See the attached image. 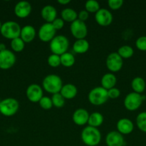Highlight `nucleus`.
Returning a JSON list of instances; mask_svg holds the SVG:
<instances>
[{"instance_id": "nucleus-1", "label": "nucleus", "mask_w": 146, "mask_h": 146, "mask_svg": "<svg viewBox=\"0 0 146 146\" xmlns=\"http://www.w3.org/2000/svg\"><path fill=\"white\" fill-rule=\"evenodd\" d=\"M101 133L98 128L86 126L81 133V139L83 143L87 146H97L101 141Z\"/></svg>"}, {"instance_id": "nucleus-2", "label": "nucleus", "mask_w": 146, "mask_h": 146, "mask_svg": "<svg viewBox=\"0 0 146 146\" xmlns=\"http://www.w3.org/2000/svg\"><path fill=\"white\" fill-rule=\"evenodd\" d=\"M63 86L62 78L56 74H50L44 78L42 81L43 89L47 93L55 94L60 93Z\"/></svg>"}, {"instance_id": "nucleus-3", "label": "nucleus", "mask_w": 146, "mask_h": 146, "mask_svg": "<svg viewBox=\"0 0 146 146\" xmlns=\"http://www.w3.org/2000/svg\"><path fill=\"white\" fill-rule=\"evenodd\" d=\"M70 42L65 36L56 35L50 42V48L52 53L56 55L61 56L67 52Z\"/></svg>"}, {"instance_id": "nucleus-4", "label": "nucleus", "mask_w": 146, "mask_h": 146, "mask_svg": "<svg viewBox=\"0 0 146 146\" xmlns=\"http://www.w3.org/2000/svg\"><path fill=\"white\" fill-rule=\"evenodd\" d=\"M21 29V27L18 23L14 21H8L2 24L0 32L4 38L12 40L20 36Z\"/></svg>"}, {"instance_id": "nucleus-5", "label": "nucleus", "mask_w": 146, "mask_h": 146, "mask_svg": "<svg viewBox=\"0 0 146 146\" xmlns=\"http://www.w3.org/2000/svg\"><path fill=\"white\" fill-rule=\"evenodd\" d=\"M109 99L107 91L102 86L92 88L88 94V101L94 106H101Z\"/></svg>"}, {"instance_id": "nucleus-6", "label": "nucleus", "mask_w": 146, "mask_h": 146, "mask_svg": "<svg viewBox=\"0 0 146 146\" xmlns=\"http://www.w3.org/2000/svg\"><path fill=\"white\" fill-rule=\"evenodd\" d=\"M19 108L18 101L14 98H7L0 102V113L7 117L15 115Z\"/></svg>"}, {"instance_id": "nucleus-7", "label": "nucleus", "mask_w": 146, "mask_h": 146, "mask_svg": "<svg viewBox=\"0 0 146 146\" xmlns=\"http://www.w3.org/2000/svg\"><path fill=\"white\" fill-rule=\"evenodd\" d=\"M145 96L135 92H131L127 94L124 99L125 108L130 111H135L141 106Z\"/></svg>"}, {"instance_id": "nucleus-8", "label": "nucleus", "mask_w": 146, "mask_h": 146, "mask_svg": "<svg viewBox=\"0 0 146 146\" xmlns=\"http://www.w3.org/2000/svg\"><path fill=\"white\" fill-rule=\"evenodd\" d=\"M70 32L77 40L83 39L87 35V27L85 23L77 19L70 24Z\"/></svg>"}, {"instance_id": "nucleus-9", "label": "nucleus", "mask_w": 146, "mask_h": 146, "mask_svg": "<svg viewBox=\"0 0 146 146\" xmlns=\"http://www.w3.org/2000/svg\"><path fill=\"white\" fill-rule=\"evenodd\" d=\"M106 66L111 72H118L123 66V59L117 52L111 53L106 58Z\"/></svg>"}, {"instance_id": "nucleus-10", "label": "nucleus", "mask_w": 146, "mask_h": 146, "mask_svg": "<svg viewBox=\"0 0 146 146\" xmlns=\"http://www.w3.org/2000/svg\"><path fill=\"white\" fill-rule=\"evenodd\" d=\"M57 30L50 23H45L41 26L38 31L39 38L42 42H50L56 36Z\"/></svg>"}, {"instance_id": "nucleus-11", "label": "nucleus", "mask_w": 146, "mask_h": 146, "mask_svg": "<svg viewBox=\"0 0 146 146\" xmlns=\"http://www.w3.org/2000/svg\"><path fill=\"white\" fill-rule=\"evenodd\" d=\"M16 63V56L9 49L0 51V68L7 70L11 68Z\"/></svg>"}, {"instance_id": "nucleus-12", "label": "nucleus", "mask_w": 146, "mask_h": 146, "mask_svg": "<svg viewBox=\"0 0 146 146\" xmlns=\"http://www.w3.org/2000/svg\"><path fill=\"white\" fill-rule=\"evenodd\" d=\"M26 96L29 101L39 103L43 96V88L37 84H30L26 90Z\"/></svg>"}, {"instance_id": "nucleus-13", "label": "nucleus", "mask_w": 146, "mask_h": 146, "mask_svg": "<svg viewBox=\"0 0 146 146\" xmlns=\"http://www.w3.org/2000/svg\"><path fill=\"white\" fill-rule=\"evenodd\" d=\"M94 19L97 24L101 27H107L110 25L113 21L112 13L107 9H100L95 14Z\"/></svg>"}, {"instance_id": "nucleus-14", "label": "nucleus", "mask_w": 146, "mask_h": 146, "mask_svg": "<svg viewBox=\"0 0 146 146\" xmlns=\"http://www.w3.org/2000/svg\"><path fill=\"white\" fill-rule=\"evenodd\" d=\"M31 5L26 1H19L14 7V14L20 19H25L31 12Z\"/></svg>"}, {"instance_id": "nucleus-15", "label": "nucleus", "mask_w": 146, "mask_h": 146, "mask_svg": "<svg viewBox=\"0 0 146 146\" xmlns=\"http://www.w3.org/2000/svg\"><path fill=\"white\" fill-rule=\"evenodd\" d=\"M105 143L107 146H124L125 139L123 135L118 131H113L106 135Z\"/></svg>"}, {"instance_id": "nucleus-16", "label": "nucleus", "mask_w": 146, "mask_h": 146, "mask_svg": "<svg viewBox=\"0 0 146 146\" xmlns=\"http://www.w3.org/2000/svg\"><path fill=\"white\" fill-rule=\"evenodd\" d=\"M117 131L122 135H128L134 130V124L129 118H123L119 120L117 123Z\"/></svg>"}, {"instance_id": "nucleus-17", "label": "nucleus", "mask_w": 146, "mask_h": 146, "mask_svg": "<svg viewBox=\"0 0 146 146\" xmlns=\"http://www.w3.org/2000/svg\"><path fill=\"white\" fill-rule=\"evenodd\" d=\"M90 113L84 108H78L74 112L72 115V121L74 124L77 125H84L87 123Z\"/></svg>"}, {"instance_id": "nucleus-18", "label": "nucleus", "mask_w": 146, "mask_h": 146, "mask_svg": "<svg viewBox=\"0 0 146 146\" xmlns=\"http://www.w3.org/2000/svg\"><path fill=\"white\" fill-rule=\"evenodd\" d=\"M57 9L52 5H46L41 11V17L47 23H52L57 19Z\"/></svg>"}, {"instance_id": "nucleus-19", "label": "nucleus", "mask_w": 146, "mask_h": 146, "mask_svg": "<svg viewBox=\"0 0 146 146\" xmlns=\"http://www.w3.org/2000/svg\"><path fill=\"white\" fill-rule=\"evenodd\" d=\"M36 34V30L33 26L26 25L21 28L19 37L24 43H30L34 39Z\"/></svg>"}, {"instance_id": "nucleus-20", "label": "nucleus", "mask_w": 146, "mask_h": 146, "mask_svg": "<svg viewBox=\"0 0 146 146\" xmlns=\"http://www.w3.org/2000/svg\"><path fill=\"white\" fill-rule=\"evenodd\" d=\"M60 94L64 97V99L71 100L75 98L77 94V88L74 84H67L65 85H63Z\"/></svg>"}, {"instance_id": "nucleus-21", "label": "nucleus", "mask_w": 146, "mask_h": 146, "mask_svg": "<svg viewBox=\"0 0 146 146\" xmlns=\"http://www.w3.org/2000/svg\"><path fill=\"white\" fill-rule=\"evenodd\" d=\"M117 84V78L112 73H107L104 74L101 78V86L104 89H110L114 88Z\"/></svg>"}, {"instance_id": "nucleus-22", "label": "nucleus", "mask_w": 146, "mask_h": 146, "mask_svg": "<svg viewBox=\"0 0 146 146\" xmlns=\"http://www.w3.org/2000/svg\"><path fill=\"white\" fill-rule=\"evenodd\" d=\"M73 51L74 53L78 54H83L87 52L90 48V44L88 41L85 39H78L74 41L73 44Z\"/></svg>"}, {"instance_id": "nucleus-23", "label": "nucleus", "mask_w": 146, "mask_h": 146, "mask_svg": "<svg viewBox=\"0 0 146 146\" xmlns=\"http://www.w3.org/2000/svg\"><path fill=\"white\" fill-rule=\"evenodd\" d=\"M132 89L133 90V92H135L137 94H142L146 88V84L145 80L142 77H135L132 80L131 82Z\"/></svg>"}, {"instance_id": "nucleus-24", "label": "nucleus", "mask_w": 146, "mask_h": 146, "mask_svg": "<svg viewBox=\"0 0 146 146\" xmlns=\"http://www.w3.org/2000/svg\"><path fill=\"white\" fill-rule=\"evenodd\" d=\"M103 121H104L103 115L99 112H94L90 114L87 124L89 125V126L97 128L100 125H102V124L103 123Z\"/></svg>"}, {"instance_id": "nucleus-25", "label": "nucleus", "mask_w": 146, "mask_h": 146, "mask_svg": "<svg viewBox=\"0 0 146 146\" xmlns=\"http://www.w3.org/2000/svg\"><path fill=\"white\" fill-rule=\"evenodd\" d=\"M78 14L75 10L71 8H65L61 12V19L64 21L72 23L75 20L77 19Z\"/></svg>"}, {"instance_id": "nucleus-26", "label": "nucleus", "mask_w": 146, "mask_h": 146, "mask_svg": "<svg viewBox=\"0 0 146 146\" xmlns=\"http://www.w3.org/2000/svg\"><path fill=\"white\" fill-rule=\"evenodd\" d=\"M60 61H61V65L64 67H71L75 63V58L74 55L70 52H66L60 56Z\"/></svg>"}, {"instance_id": "nucleus-27", "label": "nucleus", "mask_w": 146, "mask_h": 146, "mask_svg": "<svg viewBox=\"0 0 146 146\" xmlns=\"http://www.w3.org/2000/svg\"><path fill=\"white\" fill-rule=\"evenodd\" d=\"M117 53L123 59H127L133 56L134 54V50L130 46L124 45L118 48Z\"/></svg>"}, {"instance_id": "nucleus-28", "label": "nucleus", "mask_w": 146, "mask_h": 146, "mask_svg": "<svg viewBox=\"0 0 146 146\" xmlns=\"http://www.w3.org/2000/svg\"><path fill=\"white\" fill-rule=\"evenodd\" d=\"M136 125L140 131L146 133V111L140 113L136 117Z\"/></svg>"}, {"instance_id": "nucleus-29", "label": "nucleus", "mask_w": 146, "mask_h": 146, "mask_svg": "<svg viewBox=\"0 0 146 146\" xmlns=\"http://www.w3.org/2000/svg\"><path fill=\"white\" fill-rule=\"evenodd\" d=\"M25 46V43L20 37L11 40V48L14 52H21L24 50Z\"/></svg>"}, {"instance_id": "nucleus-30", "label": "nucleus", "mask_w": 146, "mask_h": 146, "mask_svg": "<svg viewBox=\"0 0 146 146\" xmlns=\"http://www.w3.org/2000/svg\"><path fill=\"white\" fill-rule=\"evenodd\" d=\"M85 10L87 12L90 14V13H96L100 9V4L98 3V1H95V0H89L87 1L85 3Z\"/></svg>"}, {"instance_id": "nucleus-31", "label": "nucleus", "mask_w": 146, "mask_h": 146, "mask_svg": "<svg viewBox=\"0 0 146 146\" xmlns=\"http://www.w3.org/2000/svg\"><path fill=\"white\" fill-rule=\"evenodd\" d=\"M51 99L53 104V106L56 107V108H62V107H63L64 104H65V99H64V97L60 94V93L53 94Z\"/></svg>"}, {"instance_id": "nucleus-32", "label": "nucleus", "mask_w": 146, "mask_h": 146, "mask_svg": "<svg viewBox=\"0 0 146 146\" xmlns=\"http://www.w3.org/2000/svg\"><path fill=\"white\" fill-rule=\"evenodd\" d=\"M47 64L50 66L52 67V68H57V67L60 66L61 65L60 56L52 54L47 58Z\"/></svg>"}, {"instance_id": "nucleus-33", "label": "nucleus", "mask_w": 146, "mask_h": 146, "mask_svg": "<svg viewBox=\"0 0 146 146\" xmlns=\"http://www.w3.org/2000/svg\"><path fill=\"white\" fill-rule=\"evenodd\" d=\"M39 104L40 107L44 110H50L53 106L52 99L48 96H43L39 101Z\"/></svg>"}, {"instance_id": "nucleus-34", "label": "nucleus", "mask_w": 146, "mask_h": 146, "mask_svg": "<svg viewBox=\"0 0 146 146\" xmlns=\"http://www.w3.org/2000/svg\"><path fill=\"white\" fill-rule=\"evenodd\" d=\"M135 46L140 51H146V36H143L137 38Z\"/></svg>"}, {"instance_id": "nucleus-35", "label": "nucleus", "mask_w": 146, "mask_h": 146, "mask_svg": "<svg viewBox=\"0 0 146 146\" xmlns=\"http://www.w3.org/2000/svg\"><path fill=\"white\" fill-rule=\"evenodd\" d=\"M123 0H109L107 1L109 7L112 10H117L121 8L123 5Z\"/></svg>"}, {"instance_id": "nucleus-36", "label": "nucleus", "mask_w": 146, "mask_h": 146, "mask_svg": "<svg viewBox=\"0 0 146 146\" xmlns=\"http://www.w3.org/2000/svg\"><path fill=\"white\" fill-rule=\"evenodd\" d=\"M107 95H108L109 98L116 99L120 96V91L116 87H114V88L107 90Z\"/></svg>"}, {"instance_id": "nucleus-37", "label": "nucleus", "mask_w": 146, "mask_h": 146, "mask_svg": "<svg viewBox=\"0 0 146 146\" xmlns=\"http://www.w3.org/2000/svg\"><path fill=\"white\" fill-rule=\"evenodd\" d=\"M52 24L53 27L57 31V30L62 29L64 27V21L61 18H57L52 23Z\"/></svg>"}, {"instance_id": "nucleus-38", "label": "nucleus", "mask_w": 146, "mask_h": 146, "mask_svg": "<svg viewBox=\"0 0 146 146\" xmlns=\"http://www.w3.org/2000/svg\"><path fill=\"white\" fill-rule=\"evenodd\" d=\"M88 17H89V13L87 12L85 9L82 10V11H80V12H79L78 16H77V19L84 22V21L88 19Z\"/></svg>"}, {"instance_id": "nucleus-39", "label": "nucleus", "mask_w": 146, "mask_h": 146, "mask_svg": "<svg viewBox=\"0 0 146 146\" xmlns=\"http://www.w3.org/2000/svg\"><path fill=\"white\" fill-rule=\"evenodd\" d=\"M57 2L60 4H61V5H67L69 3L71 2V1L70 0H58Z\"/></svg>"}, {"instance_id": "nucleus-40", "label": "nucleus", "mask_w": 146, "mask_h": 146, "mask_svg": "<svg viewBox=\"0 0 146 146\" xmlns=\"http://www.w3.org/2000/svg\"><path fill=\"white\" fill-rule=\"evenodd\" d=\"M6 49H7V48H6L5 44H3V43H0V51H4Z\"/></svg>"}, {"instance_id": "nucleus-41", "label": "nucleus", "mask_w": 146, "mask_h": 146, "mask_svg": "<svg viewBox=\"0 0 146 146\" xmlns=\"http://www.w3.org/2000/svg\"><path fill=\"white\" fill-rule=\"evenodd\" d=\"M1 25H2V24L1 23V21H0V29H1Z\"/></svg>"}, {"instance_id": "nucleus-42", "label": "nucleus", "mask_w": 146, "mask_h": 146, "mask_svg": "<svg viewBox=\"0 0 146 146\" xmlns=\"http://www.w3.org/2000/svg\"><path fill=\"white\" fill-rule=\"evenodd\" d=\"M0 102H1V101H0Z\"/></svg>"}, {"instance_id": "nucleus-43", "label": "nucleus", "mask_w": 146, "mask_h": 146, "mask_svg": "<svg viewBox=\"0 0 146 146\" xmlns=\"http://www.w3.org/2000/svg\"><path fill=\"white\" fill-rule=\"evenodd\" d=\"M0 114H1V113H0Z\"/></svg>"}]
</instances>
